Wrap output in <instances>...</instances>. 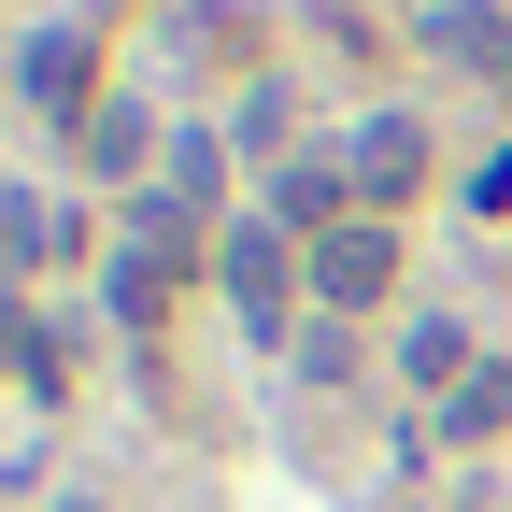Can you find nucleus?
Returning <instances> with one entry per match:
<instances>
[{"instance_id": "39448f33", "label": "nucleus", "mask_w": 512, "mask_h": 512, "mask_svg": "<svg viewBox=\"0 0 512 512\" xmlns=\"http://www.w3.org/2000/svg\"><path fill=\"white\" fill-rule=\"evenodd\" d=\"M427 57H470V72H512V29H498V15H470V0H441V15H427Z\"/></svg>"}, {"instance_id": "0eeeda50", "label": "nucleus", "mask_w": 512, "mask_h": 512, "mask_svg": "<svg viewBox=\"0 0 512 512\" xmlns=\"http://www.w3.org/2000/svg\"><path fill=\"white\" fill-rule=\"evenodd\" d=\"M399 370H413V384H470V342H456V313H413Z\"/></svg>"}, {"instance_id": "f03ea898", "label": "nucleus", "mask_w": 512, "mask_h": 512, "mask_svg": "<svg viewBox=\"0 0 512 512\" xmlns=\"http://www.w3.org/2000/svg\"><path fill=\"white\" fill-rule=\"evenodd\" d=\"M342 171H356V200H370V214H399L413 185H427V128H413V114H370L356 143H342Z\"/></svg>"}, {"instance_id": "20e7f679", "label": "nucleus", "mask_w": 512, "mask_h": 512, "mask_svg": "<svg viewBox=\"0 0 512 512\" xmlns=\"http://www.w3.org/2000/svg\"><path fill=\"white\" fill-rule=\"evenodd\" d=\"M342 200H356V171H342V157H285V171H271V228H285V242H328V228H356Z\"/></svg>"}, {"instance_id": "f257e3e1", "label": "nucleus", "mask_w": 512, "mask_h": 512, "mask_svg": "<svg viewBox=\"0 0 512 512\" xmlns=\"http://www.w3.org/2000/svg\"><path fill=\"white\" fill-rule=\"evenodd\" d=\"M384 285H399V228H384V214H356V228L313 242V299H328V313H370Z\"/></svg>"}, {"instance_id": "7ed1b4c3", "label": "nucleus", "mask_w": 512, "mask_h": 512, "mask_svg": "<svg viewBox=\"0 0 512 512\" xmlns=\"http://www.w3.org/2000/svg\"><path fill=\"white\" fill-rule=\"evenodd\" d=\"M214 285L242 299V328H285V285H299V256H285V228H228V256H214Z\"/></svg>"}, {"instance_id": "423d86ee", "label": "nucleus", "mask_w": 512, "mask_h": 512, "mask_svg": "<svg viewBox=\"0 0 512 512\" xmlns=\"http://www.w3.org/2000/svg\"><path fill=\"white\" fill-rule=\"evenodd\" d=\"M29 100H43V114L86 100V29H43V43H29Z\"/></svg>"}, {"instance_id": "9d476101", "label": "nucleus", "mask_w": 512, "mask_h": 512, "mask_svg": "<svg viewBox=\"0 0 512 512\" xmlns=\"http://www.w3.org/2000/svg\"><path fill=\"white\" fill-rule=\"evenodd\" d=\"M57 512H100V498H57Z\"/></svg>"}, {"instance_id": "1a4fd4ad", "label": "nucleus", "mask_w": 512, "mask_h": 512, "mask_svg": "<svg viewBox=\"0 0 512 512\" xmlns=\"http://www.w3.org/2000/svg\"><path fill=\"white\" fill-rule=\"evenodd\" d=\"M470 214H512V143H498V157L470 171Z\"/></svg>"}, {"instance_id": "6e6552de", "label": "nucleus", "mask_w": 512, "mask_h": 512, "mask_svg": "<svg viewBox=\"0 0 512 512\" xmlns=\"http://www.w3.org/2000/svg\"><path fill=\"white\" fill-rule=\"evenodd\" d=\"M441 427H456V441H498V427H512V370H470V384H456V413H441Z\"/></svg>"}]
</instances>
